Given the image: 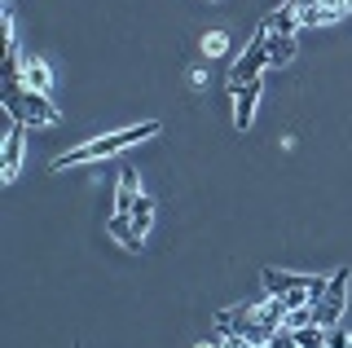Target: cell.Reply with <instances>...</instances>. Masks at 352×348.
Returning a JSON list of instances; mask_svg holds the SVG:
<instances>
[{"instance_id":"1","label":"cell","mask_w":352,"mask_h":348,"mask_svg":"<svg viewBox=\"0 0 352 348\" xmlns=\"http://www.w3.org/2000/svg\"><path fill=\"white\" fill-rule=\"evenodd\" d=\"M159 133H163L159 119H146V124H132V128H119V133H106V137H97V141H84V146H75V150H66V155H58V159H53V172H66V168H84V163L110 159V155H119V150L137 146V141H146V137H159Z\"/></svg>"},{"instance_id":"2","label":"cell","mask_w":352,"mask_h":348,"mask_svg":"<svg viewBox=\"0 0 352 348\" xmlns=\"http://www.w3.org/2000/svg\"><path fill=\"white\" fill-rule=\"evenodd\" d=\"M5 111H9V119H18L27 128H49L62 119V111L49 102V93L27 89L22 80H5Z\"/></svg>"},{"instance_id":"3","label":"cell","mask_w":352,"mask_h":348,"mask_svg":"<svg viewBox=\"0 0 352 348\" xmlns=\"http://www.w3.org/2000/svg\"><path fill=\"white\" fill-rule=\"evenodd\" d=\"M264 71H269V31L256 27L251 45L242 49L238 62L229 67V93H238L242 84H251V80H264Z\"/></svg>"},{"instance_id":"4","label":"cell","mask_w":352,"mask_h":348,"mask_svg":"<svg viewBox=\"0 0 352 348\" xmlns=\"http://www.w3.org/2000/svg\"><path fill=\"white\" fill-rule=\"evenodd\" d=\"M216 331H220V335H238V340H247V344H269V340H273V335L264 331L256 304H238V309L216 313Z\"/></svg>"},{"instance_id":"5","label":"cell","mask_w":352,"mask_h":348,"mask_svg":"<svg viewBox=\"0 0 352 348\" xmlns=\"http://www.w3.org/2000/svg\"><path fill=\"white\" fill-rule=\"evenodd\" d=\"M348 282H352V269H335L330 274V287H326V296L313 304V318L317 326H339V318H344V309H348Z\"/></svg>"},{"instance_id":"6","label":"cell","mask_w":352,"mask_h":348,"mask_svg":"<svg viewBox=\"0 0 352 348\" xmlns=\"http://www.w3.org/2000/svg\"><path fill=\"white\" fill-rule=\"evenodd\" d=\"M264 296H291V291H313V304L326 296L330 278H313V274H286V269H264Z\"/></svg>"},{"instance_id":"7","label":"cell","mask_w":352,"mask_h":348,"mask_svg":"<svg viewBox=\"0 0 352 348\" xmlns=\"http://www.w3.org/2000/svg\"><path fill=\"white\" fill-rule=\"evenodd\" d=\"M300 9V27H330V23H339V18L348 14L344 5H335V0H304V5H295Z\"/></svg>"},{"instance_id":"8","label":"cell","mask_w":352,"mask_h":348,"mask_svg":"<svg viewBox=\"0 0 352 348\" xmlns=\"http://www.w3.org/2000/svg\"><path fill=\"white\" fill-rule=\"evenodd\" d=\"M260 97H264V80H251V84H242V89L234 93V124L242 128V133H247L251 119H256Z\"/></svg>"},{"instance_id":"9","label":"cell","mask_w":352,"mask_h":348,"mask_svg":"<svg viewBox=\"0 0 352 348\" xmlns=\"http://www.w3.org/2000/svg\"><path fill=\"white\" fill-rule=\"evenodd\" d=\"M22 150H27V124H9V137H5V163H0V177L14 181L18 168H22Z\"/></svg>"},{"instance_id":"10","label":"cell","mask_w":352,"mask_h":348,"mask_svg":"<svg viewBox=\"0 0 352 348\" xmlns=\"http://www.w3.org/2000/svg\"><path fill=\"white\" fill-rule=\"evenodd\" d=\"M137 199H141V181H137V168L128 163V168L119 172V190H115V216H128Z\"/></svg>"},{"instance_id":"11","label":"cell","mask_w":352,"mask_h":348,"mask_svg":"<svg viewBox=\"0 0 352 348\" xmlns=\"http://www.w3.org/2000/svg\"><path fill=\"white\" fill-rule=\"evenodd\" d=\"M260 27L269 31V36H300V9H295V5H282V9H273Z\"/></svg>"},{"instance_id":"12","label":"cell","mask_w":352,"mask_h":348,"mask_svg":"<svg viewBox=\"0 0 352 348\" xmlns=\"http://www.w3.org/2000/svg\"><path fill=\"white\" fill-rule=\"evenodd\" d=\"M22 84H27V89H36V93H49L53 89V71L44 67L36 53H27V58H22Z\"/></svg>"},{"instance_id":"13","label":"cell","mask_w":352,"mask_h":348,"mask_svg":"<svg viewBox=\"0 0 352 348\" xmlns=\"http://www.w3.org/2000/svg\"><path fill=\"white\" fill-rule=\"evenodd\" d=\"M300 45H295V36H269V71L273 67H291Z\"/></svg>"},{"instance_id":"14","label":"cell","mask_w":352,"mask_h":348,"mask_svg":"<svg viewBox=\"0 0 352 348\" xmlns=\"http://www.w3.org/2000/svg\"><path fill=\"white\" fill-rule=\"evenodd\" d=\"M106 234L115 238V243H124L128 252H141V234L132 230V221H128V216H110V221H106Z\"/></svg>"},{"instance_id":"15","label":"cell","mask_w":352,"mask_h":348,"mask_svg":"<svg viewBox=\"0 0 352 348\" xmlns=\"http://www.w3.org/2000/svg\"><path fill=\"white\" fill-rule=\"evenodd\" d=\"M128 221H132V230H137L141 238H146V230H150V221H154V199H150V194H141V199L132 203Z\"/></svg>"},{"instance_id":"16","label":"cell","mask_w":352,"mask_h":348,"mask_svg":"<svg viewBox=\"0 0 352 348\" xmlns=\"http://www.w3.org/2000/svg\"><path fill=\"white\" fill-rule=\"evenodd\" d=\"M330 344V335H326V326H300V331H295V348H326Z\"/></svg>"},{"instance_id":"17","label":"cell","mask_w":352,"mask_h":348,"mask_svg":"<svg viewBox=\"0 0 352 348\" xmlns=\"http://www.w3.org/2000/svg\"><path fill=\"white\" fill-rule=\"evenodd\" d=\"M225 49H229V36H225V31H207V36H203V53H207V58H220Z\"/></svg>"},{"instance_id":"18","label":"cell","mask_w":352,"mask_h":348,"mask_svg":"<svg viewBox=\"0 0 352 348\" xmlns=\"http://www.w3.org/2000/svg\"><path fill=\"white\" fill-rule=\"evenodd\" d=\"M326 335H330V344H326V348H348V331H344V326H330Z\"/></svg>"},{"instance_id":"19","label":"cell","mask_w":352,"mask_h":348,"mask_svg":"<svg viewBox=\"0 0 352 348\" xmlns=\"http://www.w3.org/2000/svg\"><path fill=\"white\" fill-rule=\"evenodd\" d=\"M220 335V331H216ZM220 348H247V340H238V335H220Z\"/></svg>"},{"instance_id":"20","label":"cell","mask_w":352,"mask_h":348,"mask_svg":"<svg viewBox=\"0 0 352 348\" xmlns=\"http://www.w3.org/2000/svg\"><path fill=\"white\" fill-rule=\"evenodd\" d=\"M194 348H220V335H212V340H203V344H194Z\"/></svg>"},{"instance_id":"21","label":"cell","mask_w":352,"mask_h":348,"mask_svg":"<svg viewBox=\"0 0 352 348\" xmlns=\"http://www.w3.org/2000/svg\"><path fill=\"white\" fill-rule=\"evenodd\" d=\"M286 5H300V0H286Z\"/></svg>"},{"instance_id":"22","label":"cell","mask_w":352,"mask_h":348,"mask_svg":"<svg viewBox=\"0 0 352 348\" xmlns=\"http://www.w3.org/2000/svg\"><path fill=\"white\" fill-rule=\"evenodd\" d=\"M5 5H14V0H5Z\"/></svg>"},{"instance_id":"23","label":"cell","mask_w":352,"mask_h":348,"mask_svg":"<svg viewBox=\"0 0 352 348\" xmlns=\"http://www.w3.org/2000/svg\"><path fill=\"white\" fill-rule=\"evenodd\" d=\"M348 9H352V0H348Z\"/></svg>"},{"instance_id":"24","label":"cell","mask_w":352,"mask_h":348,"mask_svg":"<svg viewBox=\"0 0 352 348\" xmlns=\"http://www.w3.org/2000/svg\"><path fill=\"white\" fill-rule=\"evenodd\" d=\"M75 348H80V344H75Z\"/></svg>"}]
</instances>
